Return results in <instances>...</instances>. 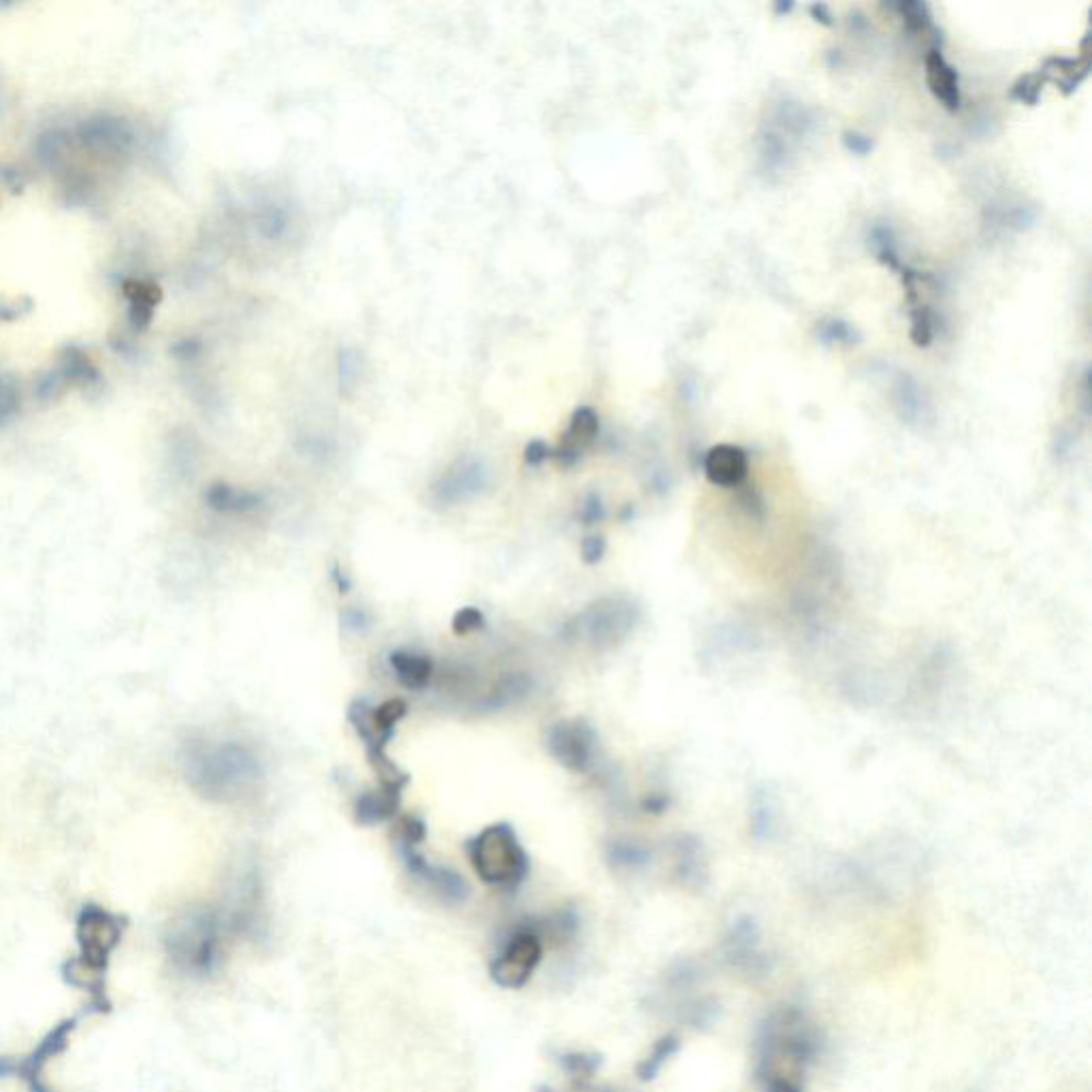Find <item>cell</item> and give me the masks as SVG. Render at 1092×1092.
Here are the masks:
<instances>
[{"label":"cell","mask_w":1092,"mask_h":1092,"mask_svg":"<svg viewBox=\"0 0 1092 1092\" xmlns=\"http://www.w3.org/2000/svg\"><path fill=\"white\" fill-rule=\"evenodd\" d=\"M180 762L190 790L216 805L244 801L263 779L261 760L240 741H190Z\"/></svg>","instance_id":"6da1fadb"},{"label":"cell","mask_w":1092,"mask_h":1092,"mask_svg":"<svg viewBox=\"0 0 1092 1092\" xmlns=\"http://www.w3.org/2000/svg\"><path fill=\"white\" fill-rule=\"evenodd\" d=\"M246 913H223L214 907H193L169 926L165 946L173 965L186 976H210L225 956V941L231 928L246 924Z\"/></svg>","instance_id":"7a4b0ae2"},{"label":"cell","mask_w":1092,"mask_h":1092,"mask_svg":"<svg viewBox=\"0 0 1092 1092\" xmlns=\"http://www.w3.org/2000/svg\"><path fill=\"white\" fill-rule=\"evenodd\" d=\"M476 875L493 888L514 892L529 873V858L510 823H493L465 843Z\"/></svg>","instance_id":"3957f363"},{"label":"cell","mask_w":1092,"mask_h":1092,"mask_svg":"<svg viewBox=\"0 0 1092 1092\" xmlns=\"http://www.w3.org/2000/svg\"><path fill=\"white\" fill-rule=\"evenodd\" d=\"M640 622L638 604L626 596H604L564 626L568 640H585L596 651H609L630 638Z\"/></svg>","instance_id":"277c9868"},{"label":"cell","mask_w":1092,"mask_h":1092,"mask_svg":"<svg viewBox=\"0 0 1092 1092\" xmlns=\"http://www.w3.org/2000/svg\"><path fill=\"white\" fill-rule=\"evenodd\" d=\"M124 922L113 913L100 909L96 905H88L82 909L78 918V943L80 956L71 965L69 976H88L96 978L100 971L107 969L111 952L122 937Z\"/></svg>","instance_id":"5b68a950"},{"label":"cell","mask_w":1092,"mask_h":1092,"mask_svg":"<svg viewBox=\"0 0 1092 1092\" xmlns=\"http://www.w3.org/2000/svg\"><path fill=\"white\" fill-rule=\"evenodd\" d=\"M544 956V939L534 926H521L506 939L489 965V976L504 991H521L534 978Z\"/></svg>","instance_id":"8992f818"},{"label":"cell","mask_w":1092,"mask_h":1092,"mask_svg":"<svg viewBox=\"0 0 1092 1092\" xmlns=\"http://www.w3.org/2000/svg\"><path fill=\"white\" fill-rule=\"evenodd\" d=\"M546 747L564 769L587 775L596 762L598 734L585 719H564L553 723L546 732Z\"/></svg>","instance_id":"52a82bcc"},{"label":"cell","mask_w":1092,"mask_h":1092,"mask_svg":"<svg viewBox=\"0 0 1092 1092\" xmlns=\"http://www.w3.org/2000/svg\"><path fill=\"white\" fill-rule=\"evenodd\" d=\"M491 484V471L476 456L453 461L432 484V497L440 506H459L482 495Z\"/></svg>","instance_id":"ba28073f"},{"label":"cell","mask_w":1092,"mask_h":1092,"mask_svg":"<svg viewBox=\"0 0 1092 1092\" xmlns=\"http://www.w3.org/2000/svg\"><path fill=\"white\" fill-rule=\"evenodd\" d=\"M400 855H402L404 866L408 868V873L412 877H417L421 883H425L440 900H445V903H451V905H459L467 898L469 888L465 879L456 873V870L430 864L415 845H408L404 840H400Z\"/></svg>","instance_id":"9c48e42d"},{"label":"cell","mask_w":1092,"mask_h":1092,"mask_svg":"<svg viewBox=\"0 0 1092 1092\" xmlns=\"http://www.w3.org/2000/svg\"><path fill=\"white\" fill-rule=\"evenodd\" d=\"M600 434V417L594 408L583 406L574 410L570 419L568 430L564 432L562 440L555 449H551V456L562 465H574L585 451L594 445Z\"/></svg>","instance_id":"30bf717a"},{"label":"cell","mask_w":1092,"mask_h":1092,"mask_svg":"<svg viewBox=\"0 0 1092 1092\" xmlns=\"http://www.w3.org/2000/svg\"><path fill=\"white\" fill-rule=\"evenodd\" d=\"M749 459L741 447L717 445L704 456V474L708 482L721 489H734L747 478Z\"/></svg>","instance_id":"8fae6325"},{"label":"cell","mask_w":1092,"mask_h":1092,"mask_svg":"<svg viewBox=\"0 0 1092 1092\" xmlns=\"http://www.w3.org/2000/svg\"><path fill=\"white\" fill-rule=\"evenodd\" d=\"M676 877L687 888L698 890L708 881V862L702 840L696 834H678L672 843Z\"/></svg>","instance_id":"7c38bea8"},{"label":"cell","mask_w":1092,"mask_h":1092,"mask_svg":"<svg viewBox=\"0 0 1092 1092\" xmlns=\"http://www.w3.org/2000/svg\"><path fill=\"white\" fill-rule=\"evenodd\" d=\"M924 73L928 88L943 107L950 111L961 107V82H958V73L946 61V56L939 50L928 52L924 58Z\"/></svg>","instance_id":"4fadbf2b"},{"label":"cell","mask_w":1092,"mask_h":1092,"mask_svg":"<svg viewBox=\"0 0 1092 1092\" xmlns=\"http://www.w3.org/2000/svg\"><path fill=\"white\" fill-rule=\"evenodd\" d=\"M400 805H402V790L378 786V790L363 792L359 796L357 803H354L352 816L359 825H374V823L389 821L391 818L400 814Z\"/></svg>","instance_id":"5bb4252c"},{"label":"cell","mask_w":1092,"mask_h":1092,"mask_svg":"<svg viewBox=\"0 0 1092 1092\" xmlns=\"http://www.w3.org/2000/svg\"><path fill=\"white\" fill-rule=\"evenodd\" d=\"M534 681L525 672H508L499 676L493 683V687L486 691V696L480 702L482 711H501V708L512 706L529 696Z\"/></svg>","instance_id":"9a60e30c"},{"label":"cell","mask_w":1092,"mask_h":1092,"mask_svg":"<svg viewBox=\"0 0 1092 1092\" xmlns=\"http://www.w3.org/2000/svg\"><path fill=\"white\" fill-rule=\"evenodd\" d=\"M205 501L220 514H248L263 506V497L259 493L223 482L210 486L208 493H205Z\"/></svg>","instance_id":"2e32d148"},{"label":"cell","mask_w":1092,"mask_h":1092,"mask_svg":"<svg viewBox=\"0 0 1092 1092\" xmlns=\"http://www.w3.org/2000/svg\"><path fill=\"white\" fill-rule=\"evenodd\" d=\"M391 666L404 687L412 691H421L432 683L434 678V661L427 655L408 653V651H393L391 653Z\"/></svg>","instance_id":"e0dca14e"},{"label":"cell","mask_w":1092,"mask_h":1092,"mask_svg":"<svg viewBox=\"0 0 1092 1092\" xmlns=\"http://www.w3.org/2000/svg\"><path fill=\"white\" fill-rule=\"evenodd\" d=\"M1088 69H1090L1088 54H1082L1077 58L1052 56V58H1047V61H1045L1041 73H1043L1045 80H1054L1062 92L1071 94L1075 88L1082 84V80L1088 76Z\"/></svg>","instance_id":"ac0fdd59"},{"label":"cell","mask_w":1092,"mask_h":1092,"mask_svg":"<svg viewBox=\"0 0 1092 1092\" xmlns=\"http://www.w3.org/2000/svg\"><path fill=\"white\" fill-rule=\"evenodd\" d=\"M653 860V853L646 845L638 843V840L630 838H617L611 840L607 847V862L617 868L632 873V870H642Z\"/></svg>","instance_id":"d6986e66"},{"label":"cell","mask_w":1092,"mask_h":1092,"mask_svg":"<svg viewBox=\"0 0 1092 1092\" xmlns=\"http://www.w3.org/2000/svg\"><path fill=\"white\" fill-rule=\"evenodd\" d=\"M681 1050V1039H678V1035H674V1032H668V1035H663L655 1041V1045L651 1047V1052H648L637 1067V1075L640 1082H653L655 1077L661 1073L663 1065Z\"/></svg>","instance_id":"ffe728a7"},{"label":"cell","mask_w":1092,"mask_h":1092,"mask_svg":"<svg viewBox=\"0 0 1092 1092\" xmlns=\"http://www.w3.org/2000/svg\"><path fill=\"white\" fill-rule=\"evenodd\" d=\"M559 1065L572 1077L574 1086L579 1090H600L594 1086V1075L602 1067V1058L598 1054L568 1052L559 1056Z\"/></svg>","instance_id":"44dd1931"},{"label":"cell","mask_w":1092,"mask_h":1092,"mask_svg":"<svg viewBox=\"0 0 1092 1092\" xmlns=\"http://www.w3.org/2000/svg\"><path fill=\"white\" fill-rule=\"evenodd\" d=\"M348 721H350V726L354 728V732L359 734V739L363 741L367 754H372V751H385L389 739H385V736L378 734V730L374 728L372 711H370V706H367V702L354 700L348 706Z\"/></svg>","instance_id":"7402d4cb"},{"label":"cell","mask_w":1092,"mask_h":1092,"mask_svg":"<svg viewBox=\"0 0 1092 1092\" xmlns=\"http://www.w3.org/2000/svg\"><path fill=\"white\" fill-rule=\"evenodd\" d=\"M777 825L775 803L766 792H756L749 807V830L756 840L771 838Z\"/></svg>","instance_id":"603a6c76"},{"label":"cell","mask_w":1092,"mask_h":1092,"mask_svg":"<svg viewBox=\"0 0 1092 1092\" xmlns=\"http://www.w3.org/2000/svg\"><path fill=\"white\" fill-rule=\"evenodd\" d=\"M896 408L900 412V419L909 425H916L922 421V395L916 382L907 378V374L898 380L896 385Z\"/></svg>","instance_id":"cb8c5ba5"},{"label":"cell","mask_w":1092,"mask_h":1092,"mask_svg":"<svg viewBox=\"0 0 1092 1092\" xmlns=\"http://www.w3.org/2000/svg\"><path fill=\"white\" fill-rule=\"evenodd\" d=\"M406 713H408V704L402 698H391L372 711L374 728L378 730V734H382L385 739L391 741L395 734V726L406 717Z\"/></svg>","instance_id":"d4e9b609"},{"label":"cell","mask_w":1092,"mask_h":1092,"mask_svg":"<svg viewBox=\"0 0 1092 1092\" xmlns=\"http://www.w3.org/2000/svg\"><path fill=\"white\" fill-rule=\"evenodd\" d=\"M894 9L898 11V16L903 20L907 31L913 35L926 33L928 28H933V16L926 3H918V0H900V3L894 5Z\"/></svg>","instance_id":"484cf974"},{"label":"cell","mask_w":1092,"mask_h":1092,"mask_svg":"<svg viewBox=\"0 0 1092 1092\" xmlns=\"http://www.w3.org/2000/svg\"><path fill=\"white\" fill-rule=\"evenodd\" d=\"M870 246H873L877 259L885 265V268H890L894 272L903 270V265H900L898 250H896L894 233L888 227H883V225L873 227V231H870Z\"/></svg>","instance_id":"4316f807"},{"label":"cell","mask_w":1092,"mask_h":1092,"mask_svg":"<svg viewBox=\"0 0 1092 1092\" xmlns=\"http://www.w3.org/2000/svg\"><path fill=\"white\" fill-rule=\"evenodd\" d=\"M758 1082L762 1084L764 1092H805L801 1080H796L794 1075L781 1073L771 1062H760L758 1067Z\"/></svg>","instance_id":"83f0119b"},{"label":"cell","mask_w":1092,"mask_h":1092,"mask_svg":"<svg viewBox=\"0 0 1092 1092\" xmlns=\"http://www.w3.org/2000/svg\"><path fill=\"white\" fill-rule=\"evenodd\" d=\"M911 342L920 346V348H926L931 346L933 337H935V320H933V314L931 309H928L924 303H913L911 305Z\"/></svg>","instance_id":"f1b7e54d"},{"label":"cell","mask_w":1092,"mask_h":1092,"mask_svg":"<svg viewBox=\"0 0 1092 1092\" xmlns=\"http://www.w3.org/2000/svg\"><path fill=\"white\" fill-rule=\"evenodd\" d=\"M818 339L823 344H855L858 342V331H855L849 322L828 318L818 322Z\"/></svg>","instance_id":"f546056e"},{"label":"cell","mask_w":1092,"mask_h":1092,"mask_svg":"<svg viewBox=\"0 0 1092 1092\" xmlns=\"http://www.w3.org/2000/svg\"><path fill=\"white\" fill-rule=\"evenodd\" d=\"M361 374H363V359L359 357V354L354 350H350V348L339 352V357H337L339 387H342L344 391L352 389L361 380Z\"/></svg>","instance_id":"4dcf8cb0"},{"label":"cell","mask_w":1092,"mask_h":1092,"mask_svg":"<svg viewBox=\"0 0 1092 1092\" xmlns=\"http://www.w3.org/2000/svg\"><path fill=\"white\" fill-rule=\"evenodd\" d=\"M1047 80L1043 78V73L1037 71V73H1026V76H1022L1020 80H1017L1013 86H1011V92L1009 96L1020 100V102H1026V105H1035V102L1039 100V94L1043 91V84Z\"/></svg>","instance_id":"1f68e13d"},{"label":"cell","mask_w":1092,"mask_h":1092,"mask_svg":"<svg viewBox=\"0 0 1092 1092\" xmlns=\"http://www.w3.org/2000/svg\"><path fill=\"white\" fill-rule=\"evenodd\" d=\"M484 624H486L484 615L478 609L465 607V609H459L453 615L451 628H453V632L456 634V637H467V634H474V632L482 630Z\"/></svg>","instance_id":"d6a6232c"},{"label":"cell","mask_w":1092,"mask_h":1092,"mask_svg":"<svg viewBox=\"0 0 1092 1092\" xmlns=\"http://www.w3.org/2000/svg\"><path fill=\"white\" fill-rule=\"evenodd\" d=\"M579 519L587 527L598 525V523H602L604 519H607V506H604V499H602L600 493H587L585 495L583 504H581Z\"/></svg>","instance_id":"836d02e7"},{"label":"cell","mask_w":1092,"mask_h":1092,"mask_svg":"<svg viewBox=\"0 0 1092 1092\" xmlns=\"http://www.w3.org/2000/svg\"><path fill=\"white\" fill-rule=\"evenodd\" d=\"M427 836V825L417 816H404L400 819V840L408 845H421Z\"/></svg>","instance_id":"e575fe53"},{"label":"cell","mask_w":1092,"mask_h":1092,"mask_svg":"<svg viewBox=\"0 0 1092 1092\" xmlns=\"http://www.w3.org/2000/svg\"><path fill=\"white\" fill-rule=\"evenodd\" d=\"M604 555H607V538L600 536V534H592V536L583 538V542H581V557H583V562H585L587 566H596V564H600L602 559H604Z\"/></svg>","instance_id":"d590c367"},{"label":"cell","mask_w":1092,"mask_h":1092,"mask_svg":"<svg viewBox=\"0 0 1092 1092\" xmlns=\"http://www.w3.org/2000/svg\"><path fill=\"white\" fill-rule=\"evenodd\" d=\"M339 626H342V630H346L350 634H361V632H365L367 628H370V615H367L363 609L350 607V609L342 611V615H339Z\"/></svg>","instance_id":"8d00e7d4"},{"label":"cell","mask_w":1092,"mask_h":1092,"mask_svg":"<svg viewBox=\"0 0 1092 1092\" xmlns=\"http://www.w3.org/2000/svg\"><path fill=\"white\" fill-rule=\"evenodd\" d=\"M523 456H525L527 465H542L551 456V447L542 440H531L529 445L525 447Z\"/></svg>","instance_id":"74e56055"},{"label":"cell","mask_w":1092,"mask_h":1092,"mask_svg":"<svg viewBox=\"0 0 1092 1092\" xmlns=\"http://www.w3.org/2000/svg\"><path fill=\"white\" fill-rule=\"evenodd\" d=\"M670 796L668 794H661V792H655V794H648L642 799V811L648 816H661L666 814V811L670 809Z\"/></svg>","instance_id":"f35d334b"},{"label":"cell","mask_w":1092,"mask_h":1092,"mask_svg":"<svg viewBox=\"0 0 1092 1092\" xmlns=\"http://www.w3.org/2000/svg\"><path fill=\"white\" fill-rule=\"evenodd\" d=\"M843 143L849 152L858 154V156H866L870 154V150H873V139L862 135V132H845L843 135Z\"/></svg>","instance_id":"ab89813d"},{"label":"cell","mask_w":1092,"mask_h":1092,"mask_svg":"<svg viewBox=\"0 0 1092 1092\" xmlns=\"http://www.w3.org/2000/svg\"><path fill=\"white\" fill-rule=\"evenodd\" d=\"M741 506L745 508V512L751 516V519H762L764 516V499L760 497V493L756 491H747L741 495Z\"/></svg>","instance_id":"60d3db41"},{"label":"cell","mask_w":1092,"mask_h":1092,"mask_svg":"<svg viewBox=\"0 0 1092 1092\" xmlns=\"http://www.w3.org/2000/svg\"><path fill=\"white\" fill-rule=\"evenodd\" d=\"M331 581L337 589V594H342V596H346L352 589V581L346 577V574L342 572V568H339V566L331 568Z\"/></svg>","instance_id":"b9f144b4"},{"label":"cell","mask_w":1092,"mask_h":1092,"mask_svg":"<svg viewBox=\"0 0 1092 1092\" xmlns=\"http://www.w3.org/2000/svg\"><path fill=\"white\" fill-rule=\"evenodd\" d=\"M811 16H814L823 26H832V13H830L828 5H823V3L811 5Z\"/></svg>","instance_id":"7bdbcfd3"},{"label":"cell","mask_w":1092,"mask_h":1092,"mask_svg":"<svg viewBox=\"0 0 1092 1092\" xmlns=\"http://www.w3.org/2000/svg\"><path fill=\"white\" fill-rule=\"evenodd\" d=\"M794 9V3H777L775 5V11L777 13H790Z\"/></svg>","instance_id":"ee69618b"},{"label":"cell","mask_w":1092,"mask_h":1092,"mask_svg":"<svg viewBox=\"0 0 1092 1092\" xmlns=\"http://www.w3.org/2000/svg\"><path fill=\"white\" fill-rule=\"evenodd\" d=\"M538 1092H555V1090H553V1088H549V1086H540V1088H538Z\"/></svg>","instance_id":"f6af8a7d"}]
</instances>
